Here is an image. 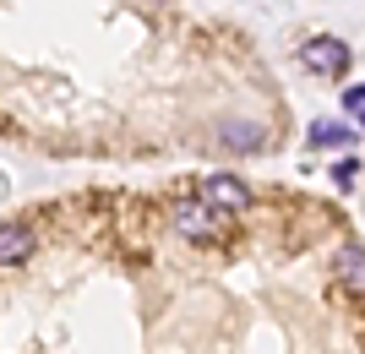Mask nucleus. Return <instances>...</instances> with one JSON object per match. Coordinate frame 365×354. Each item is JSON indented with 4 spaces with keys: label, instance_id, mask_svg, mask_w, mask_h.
<instances>
[{
    "label": "nucleus",
    "instance_id": "obj_2",
    "mask_svg": "<svg viewBox=\"0 0 365 354\" xmlns=\"http://www.w3.org/2000/svg\"><path fill=\"white\" fill-rule=\"evenodd\" d=\"M300 66H305V71H317V77H344V71H349V44L333 38V33L305 38V44H300Z\"/></svg>",
    "mask_w": 365,
    "mask_h": 354
},
{
    "label": "nucleus",
    "instance_id": "obj_8",
    "mask_svg": "<svg viewBox=\"0 0 365 354\" xmlns=\"http://www.w3.org/2000/svg\"><path fill=\"white\" fill-rule=\"evenodd\" d=\"M354 175H360V164H354V158H344V164H333V180L344 185V191H349V180Z\"/></svg>",
    "mask_w": 365,
    "mask_h": 354
},
{
    "label": "nucleus",
    "instance_id": "obj_9",
    "mask_svg": "<svg viewBox=\"0 0 365 354\" xmlns=\"http://www.w3.org/2000/svg\"><path fill=\"white\" fill-rule=\"evenodd\" d=\"M360 104H365V82H354V88L344 93V109H360Z\"/></svg>",
    "mask_w": 365,
    "mask_h": 354
},
{
    "label": "nucleus",
    "instance_id": "obj_10",
    "mask_svg": "<svg viewBox=\"0 0 365 354\" xmlns=\"http://www.w3.org/2000/svg\"><path fill=\"white\" fill-rule=\"evenodd\" d=\"M0 197H6V180H0Z\"/></svg>",
    "mask_w": 365,
    "mask_h": 354
},
{
    "label": "nucleus",
    "instance_id": "obj_5",
    "mask_svg": "<svg viewBox=\"0 0 365 354\" xmlns=\"http://www.w3.org/2000/svg\"><path fill=\"white\" fill-rule=\"evenodd\" d=\"M218 142H224L229 153H257V147H262V125H251V120H229L224 131H218Z\"/></svg>",
    "mask_w": 365,
    "mask_h": 354
},
{
    "label": "nucleus",
    "instance_id": "obj_7",
    "mask_svg": "<svg viewBox=\"0 0 365 354\" xmlns=\"http://www.w3.org/2000/svg\"><path fill=\"white\" fill-rule=\"evenodd\" d=\"M311 142H317V147H349L354 131L344 120H317V125H311Z\"/></svg>",
    "mask_w": 365,
    "mask_h": 354
},
{
    "label": "nucleus",
    "instance_id": "obj_1",
    "mask_svg": "<svg viewBox=\"0 0 365 354\" xmlns=\"http://www.w3.org/2000/svg\"><path fill=\"white\" fill-rule=\"evenodd\" d=\"M169 218H175V229L185 234V240H218L224 234V213H218L213 202H202V197H185V202H175L169 207Z\"/></svg>",
    "mask_w": 365,
    "mask_h": 354
},
{
    "label": "nucleus",
    "instance_id": "obj_6",
    "mask_svg": "<svg viewBox=\"0 0 365 354\" xmlns=\"http://www.w3.org/2000/svg\"><path fill=\"white\" fill-rule=\"evenodd\" d=\"M338 278H344V289L365 294V251L360 246H344V251H338Z\"/></svg>",
    "mask_w": 365,
    "mask_h": 354
},
{
    "label": "nucleus",
    "instance_id": "obj_4",
    "mask_svg": "<svg viewBox=\"0 0 365 354\" xmlns=\"http://www.w3.org/2000/svg\"><path fill=\"white\" fill-rule=\"evenodd\" d=\"M33 229L28 224H0V267H22L33 256Z\"/></svg>",
    "mask_w": 365,
    "mask_h": 354
},
{
    "label": "nucleus",
    "instance_id": "obj_3",
    "mask_svg": "<svg viewBox=\"0 0 365 354\" xmlns=\"http://www.w3.org/2000/svg\"><path fill=\"white\" fill-rule=\"evenodd\" d=\"M202 202H213L218 213H245V207H251V191H245V180H235V175H207V180H202Z\"/></svg>",
    "mask_w": 365,
    "mask_h": 354
},
{
    "label": "nucleus",
    "instance_id": "obj_11",
    "mask_svg": "<svg viewBox=\"0 0 365 354\" xmlns=\"http://www.w3.org/2000/svg\"><path fill=\"white\" fill-rule=\"evenodd\" d=\"M148 6H164V0H148Z\"/></svg>",
    "mask_w": 365,
    "mask_h": 354
},
{
    "label": "nucleus",
    "instance_id": "obj_12",
    "mask_svg": "<svg viewBox=\"0 0 365 354\" xmlns=\"http://www.w3.org/2000/svg\"><path fill=\"white\" fill-rule=\"evenodd\" d=\"M360 120H365V104H360Z\"/></svg>",
    "mask_w": 365,
    "mask_h": 354
}]
</instances>
